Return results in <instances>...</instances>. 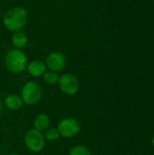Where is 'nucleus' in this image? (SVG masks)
Wrapping results in <instances>:
<instances>
[{"label":"nucleus","mask_w":154,"mask_h":155,"mask_svg":"<svg viewBox=\"0 0 154 155\" xmlns=\"http://www.w3.org/2000/svg\"><path fill=\"white\" fill-rule=\"evenodd\" d=\"M4 104L7 109L11 111H16V110H19L23 106L24 103L20 95H17L15 94H8L5 98Z\"/></svg>","instance_id":"10"},{"label":"nucleus","mask_w":154,"mask_h":155,"mask_svg":"<svg viewBox=\"0 0 154 155\" xmlns=\"http://www.w3.org/2000/svg\"><path fill=\"white\" fill-rule=\"evenodd\" d=\"M7 155H20L19 153H9V154Z\"/></svg>","instance_id":"16"},{"label":"nucleus","mask_w":154,"mask_h":155,"mask_svg":"<svg viewBox=\"0 0 154 155\" xmlns=\"http://www.w3.org/2000/svg\"><path fill=\"white\" fill-rule=\"evenodd\" d=\"M153 1H154V0H153Z\"/></svg>","instance_id":"19"},{"label":"nucleus","mask_w":154,"mask_h":155,"mask_svg":"<svg viewBox=\"0 0 154 155\" xmlns=\"http://www.w3.org/2000/svg\"><path fill=\"white\" fill-rule=\"evenodd\" d=\"M43 96V90L40 84L34 81L26 82L20 93V97L23 100V103L26 105L36 104Z\"/></svg>","instance_id":"3"},{"label":"nucleus","mask_w":154,"mask_h":155,"mask_svg":"<svg viewBox=\"0 0 154 155\" xmlns=\"http://www.w3.org/2000/svg\"><path fill=\"white\" fill-rule=\"evenodd\" d=\"M45 141L48 142H55L59 139L60 134L57 130V128L54 127H49L47 130H45V133L44 134Z\"/></svg>","instance_id":"14"},{"label":"nucleus","mask_w":154,"mask_h":155,"mask_svg":"<svg viewBox=\"0 0 154 155\" xmlns=\"http://www.w3.org/2000/svg\"><path fill=\"white\" fill-rule=\"evenodd\" d=\"M24 142L27 150L32 153H40L45 145L44 134L34 128L26 132Z\"/></svg>","instance_id":"4"},{"label":"nucleus","mask_w":154,"mask_h":155,"mask_svg":"<svg viewBox=\"0 0 154 155\" xmlns=\"http://www.w3.org/2000/svg\"><path fill=\"white\" fill-rule=\"evenodd\" d=\"M58 85L60 90L67 95L76 94L80 89V83L78 78L70 73H65L60 75Z\"/></svg>","instance_id":"6"},{"label":"nucleus","mask_w":154,"mask_h":155,"mask_svg":"<svg viewBox=\"0 0 154 155\" xmlns=\"http://www.w3.org/2000/svg\"><path fill=\"white\" fill-rule=\"evenodd\" d=\"M56 128L60 136L64 138H73L80 133L81 124L79 121L74 117H64L59 121Z\"/></svg>","instance_id":"5"},{"label":"nucleus","mask_w":154,"mask_h":155,"mask_svg":"<svg viewBox=\"0 0 154 155\" xmlns=\"http://www.w3.org/2000/svg\"><path fill=\"white\" fill-rule=\"evenodd\" d=\"M46 69L47 68H46L45 63L42 60H38V59L32 60L31 62H29L27 64V66H26V71L33 77L43 76L44 74V73L46 72Z\"/></svg>","instance_id":"8"},{"label":"nucleus","mask_w":154,"mask_h":155,"mask_svg":"<svg viewBox=\"0 0 154 155\" xmlns=\"http://www.w3.org/2000/svg\"><path fill=\"white\" fill-rule=\"evenodd\" d=\"M45 65L49 71H53L55 73L62 72L64 70L67 64V60L65 55L61 52H52L50 53L45 59Z\"/></svg>","instance_id":"7"},{"label":"nucleus","mask_w":154,"mask_h":155,"mask_svg":"<svg viewBox=\"0 0 154 155\" xmlns=\"http://www.w3.org/2000/svg\"><path fill=\"white\" fill-rule=\"evenodd\" d=\"M11 43L14 48L23 50V48H25L28 44V37L26 34L23 32L22 30L17 31V32L13 33L12 37H11Z\"/></svg>","instance_id":"9"},{"label":"nucleus","mask_w":154,"mask_h":155,"mask_svg":"<svg viewBox=\"0 0 154 155\" xmlns=\"http://www.w3.org/2000/svg\"><path fill=\"white\" fill-rule=\"evenodd\" d=\"M28 21V14L23 6H13L4 15L3 25L6 30L15 33L21 31Z\"/></svg>","instance_id":"1"},{"label":"nucleus","mask_w":154,"mask_h":155,"mask_svg":"<svg viewBox=\"0 0 154 155\" xmlns=\"http://www.w3.org/2000/svg\"><path fill=\"white\" fill-rule=\"evenodd\" d=\"M152 145H153V147H154V136H153V138H152Z\"/></svg>","instance_id":"17"},{"label":"nucleus","mask_w":154,"mask_h":155,"mask_svg":"<svg viewBox=\"0 0 154 155\" xmlns=\"http://www.w3.org/2000/svg\"><path fill=\"white\" fill-rule=\"evenodd\" d=\"M68 155H92V152L86 145L77 144L69 150Z\"/></svg>","instance_id":"12"},{"label":"nucleus","mask_w":154,"mask_h":155,"mask_svg":"<svg viewBox=\"0 0 154 155\" xmlns=\"http://www.w3.org/2000/svg\"><path fill=\"white\" fill-rule=\"evenodd\" d=\"M28 59L22 49L11 48L5 54V65L14 74H19L26 70Z\"/></svg>","instance_id":"2"},{"label":"nucleus","mask_w":154,"mask_h":155,"mask_svg":"<svg viewBox=\"0 0 154 155\" xmlns=\"http://www.w3.org/2000/svg\"><path fill=\"white\" fill-rule=\"evenodd\" d=\"M50 124L51 120L45 114H39L34 119V128L42 133L50 127Z\"/></svg>","instance_id":"11"},{"label":"nucleus","mask_w":154,"mask_h":155,"mask_svg":"<svg viewBox=\"0 0 154 155\" xmlns=\"http://www.w3.org/2000/svg\"><path fill=\"white\" fill-rule=\"evenodd\" d=\"M0 1H1V0H0Z\"/></svg>","instance_id":"18"},{"label":"nucleus","mask_w":154,"mask_h":155,"mask_svg":"<svg viewBox=\"0 0 154 155\" xmlns=\"http://www.w3.org/2000/svg\"><path fill=\"white\" fill-rule=\"evenodd\" d=\"M2 108H3V104H2V102H1V100H0V114H1V113H2Z\"/></svg>","instance_id":"15"},{"label":"nucleus","mask_w":154,"mask_h":155,"mask_svg":"<svg viewBox=\"0 0 154 155\" xmlns=\"http://www.w3.org/2000/svg\"><path fill=\"white\" fill-rule=\"evenodd\" d=\"M59 77L60 76H59L58 73H55L53 71H46L44 73V74L43 75V79H44V83L46 84H49V85L58 84Z\"/></svg>","instance_id":"13"}]
</instances>
